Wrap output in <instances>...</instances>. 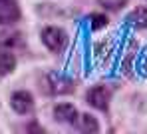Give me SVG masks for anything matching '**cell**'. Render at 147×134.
Segmentation results:
<instances>
[{
	"mask_svg": "<svg viewBox=\"0 0 147 134\" xmlns=\"http://www.w3.org/2000/svg\"><path fill=\"white\" fill-rule=\"evenodd\" d=\"M16 68V56L10 50H0V78L8 76Z\"/></svg>",
	"mask_w": 147,
	"mask_h": 134,
	"instance_id": "cell-8",
	"label": "cell"
},
{
	"mask_svg": "<svg viewBox=\"0 0 147 134\" xmlns=\"http://www.w3.org/2000/svg\"><path fill=\"white\" fill-rule=\"evenodd\" d=\"M109 90L105 86H94L90 92H88V104L98 110H107L109 106Z\"/></svg>",
	"mask_w": 147,
	"mask_h": 134,
	"instance_id": "cell-3",
	"label": "cell"
},
{
	"mask_svg": "<svg viewBox=\"0 0 147 134\" xmlns=\"http://www.w3.org/2000/svg\"><path fill=\"white\" fill-rule=\"evenodd\" d=\"M98 2L103 8H107V10H121L127 4V0H98Z\"/></svg>",
	"mask_w": 147,
	"mask_h": 134,
	"instance_id": "cell-10",
	"label": "cell"
},
{
	"mask_svg": "<svg viewBox=\"0 0 147 134\" xmlns=\"http://www.w3.org/2000/svg\"><path fill=\"white\" fill-rule=\"evenodd\" d=\"M54 118L58 122H62V124H76L78 110L72 104H68V102H62V104H58V106L54 108Z\"/></svg>",
	"mask_w": 147,
	"mask_h": 134,
	"instance_id": "cell-5",
	"label": "cell"
},
{
	"mask_svg": "<svg viewBox=\"0 0 147 134\" xmlns=\"http://www.w3.org/2000/svg\"><path fill=\"white\" fill-rule=\"evenodd\" d=\"M76 126H78V130H80V132H88V134H94V132H98V130H99L98 118H94V116H92V114H88V112H84V114H80V116H78Z\"/></svg>",
	"mask_w": 147,
	"mask_h": 134,
	"instance_id": "cell-6",
	"label": "cell"
},
{
	"mask_svg": "<svg viewBox=\"0 0 147 134\" xmlns=\"http://www.w3.org/2000/svg\"><path fill=\"white\" fill-rule=\"evenodd\" d=\"M20 20V6L16 0H0V24H12Z\"/></svg>",
	"mask_w": 147,
	"mask_h": 134,
	"instance_id": "cell-4",
	"label": "cell"
},
{
	"mask_svg": "<svg viewBox=\"0 0 147 134\" xmlns=\"http://www.w3.org/2000/svg\"><path fill=\"white\" fill-rule=\"evenodd\" d=\"M88 22H90V28L94 30V32H98L101 28L107 26V16L105 14H99V12H94V14H90V18H88Z\"/></svg>",
	"mask_w": 147,
	"mask_h": 134,
	"instance_id": "cell-9",
	"label": "cell"
},
{
	"mask_svg": "<svg viewBox=\"0 0 147 134\" xmlns=\"http://www.w3.org/2000/svg\"><path fill=\"white\" fill-rule=\"evenodd\" d=\"M10 106L16 114L24 116V114H30L34 110V98L28 90H16L10 96Z\"/></svg>",
	"mask_w": 147,
	"mask_h": 134,
	"instance_id": "cell-2",
	"label": "cell"
},
{
	"mask_svg": "<svg viewBox=\"0 0 147 134\" xmlns=\"http://www.w3.org/2000/svg\"><path fill=\"white\" fill-rule=\"evenodd\" d=\"M127 22L133 28H147V6H137L127 14Z\"/></svg>",
	"mask_w": 147,
	"mask_h": 134,
	"instance_id": "cell-7",
	"label": "cell"
},
{
	"mask_svg": "<svg viewBox=\"0 0 147 134\" xmlns=\"http://www.w3.org/2000/svg\"><path fill=\"white\" fill-rule=\"evenodd\" d=\"M42 42L50 52H62L68 44V34L58 26H46L42 30Z\"/></svg>",
	"mask_w": 147,
	"mask_h": 134,
	"instance_id": "cell-1",
	"label": "cell"
}]
</instances>
